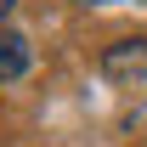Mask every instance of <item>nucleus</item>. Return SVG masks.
<instances>
[{
	"mask_svg": "<svg viewBox=\"0 0 147 147\" xmlns=\"http://www.w3.org/2000/svg\"><path fill=\"white\" fill-rule=\"evenodd\" d=\"M102 74L125 91H147V40H119L102 51Z\"/></svg>",
	"mask_w": 147,
	"mask_h": 147,
	"instance_id": "nucleus-1",
	"label": "nucleus"
},
{
	"mask_svg": "<svg viewBox=\"0 0 147 147\" xmlns=\"http://www.w3.org/2000/svg\"><path fill=\"white\" fill-rule=\"evenodd\" d=\"M28 62H34V51H28V40L23 34H0V85H11V79H23L28 74Z\"/></svg>",
	"mask_w": 147,
	"mask_h": 147,
	"instance_id": "nucleus-2",
	"label": "nucleus"
},
{
	"mask_svg": "<svg viewBox=\"0 0 147 147\" xmlns=\"http://www.w3.org/2000/svg\"><path fill=\"white\" fill-rule=\"evenodd\" d=\"M74 6H108V0H74Z\"/></svg>",
	"mask_w": 147,
	"mask_h": 147,
	"instance_id": "nucleus-3",
	"label": "nucleus"
}]
</instances>
